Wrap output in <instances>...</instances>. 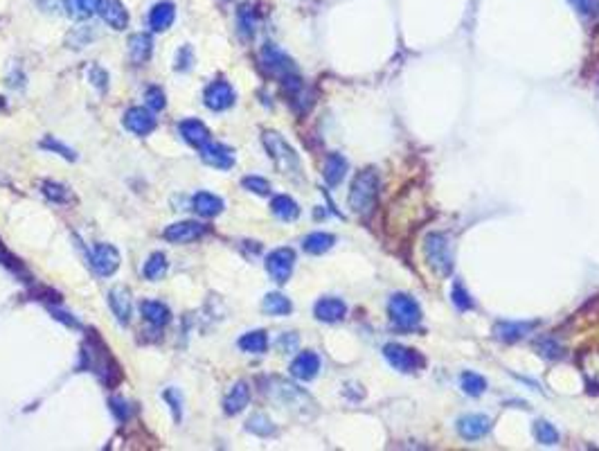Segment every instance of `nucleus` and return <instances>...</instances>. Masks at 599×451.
Segmentation results:
<instances>
[{"instance_id":"nucleus-1","label":"nucleus","mask_w":599,"mask_h":451,"mask_svg":"<svg viewBox=\"0 0 599 451\" xmlns=\"http://www.w3.org/2000/svg\"><path fill=\"white\" fill-rule=\"evenodd\" d=\"M378 197V176L374 169H363L359 176L354 178L351 190H349V208L361 217H368Z\"/></svg>"},{"instance_id":"nucleus-2","label":"nucleus","mask_w":599,"mask_h":451,"mask_svg":"<svg viewBox=\"0 0 599 451\" xmlns=\"http://www.w3.org/2000/svg\"><path fill=\"white\" fill-rule=\"evenodd\" d=\"M264 147L268 152V156L273 158V163L277 165V169L282 174L289 176H300L302 165H300V156L296 154V149L279 136L275 131H266L264 133Z\"/></svg>"},{"instance_id":"nucleus-3","label":"nucleus","mask_w":599,"mask_h":451,"mask_svg":"<svg viewBox=\"0 0 599 451\" xmlns=\"http://www.w3.org/2000/svg\"><path fill=\"white\" fill-rule=\"evenodd\" d=\"M390 319L401 330H414L421 323V309L419 304L414 302V298H410L408 294H395L390 298L388 304Z\"/></svg>"},{"instance_id":"nucleus-4","label":"nucleus","mask_w":599,"mask_h":451,"mask_svg":"<svg viewBox=\"0 0 599 451\" xmlns=\"http://www.w3.org/2000/svg\"><path fill=\"white\" fill-rule=\"evenodd\" d=\"M424 253L426 262L433 266L439 275H448L453 269V258H450V246L448 239L442 233H431L424 239Z\"/></svg>"},{"instance_id":"nucleus-5","label":"nucleus","mask_w":599,"mask_h":451,"mask_svg":"<svg viewBox=\"0 0 599 451\" xmlns=\"http://www.w3.org/2000/svg\"><path fill=\"white\" fill-rule=\"evenodd\" d=\"M383 355L390 361V365L399 372H414L424 363L419 352H414L406 346H399V343H388L383 348Z\"/></svg>"},{"instance_id":"nucleus-6","label":"nucleus","mask_w":599,"mask_h":451,"mask_svg":"<svg viewBox=\"0 0 599 451\" xmlns=\"http://www.w3.org/2000/svg\"><path fill=\"white\" fill-rule=\"evenodd\" d=\"M293 266H296V253L291 249H275L266 258V271L271 273V278L279 285H284L291 278Z\"/></svg>"},{"instance_id":"nucleus-7","label":"nucleus","mask_w":599,"mask_h":451,"mask_svg":"<svg viewBox=\"0 0 599 451\" xmlns=\"http://www.w3.org/2000/svg\"><path fill=\"white\" fill-rule=\"evenodd\" d=\"M282 89H284L286 97L291 100V106L296 108L298 113L309 111V106L313 104V95H311V91L307 86H304V81L296 75V72H291V75L282 77Z\"/></svg>"},{"instance_id":"nucleus-8","label":"nucleus","mask_w":599,"mask_h":451,"mask_svg":"<svg viewBox=\"0 0 599 451\" xmlns=\"http://www.w3.org/2000/svg\"><path fill=\"white\" fill-rule=\"evenodd\" d=\"M262 64H264V68L268 72H271V75H277V77H286V75H291V72H296V64H293V59L284 50H279L277 45H273V43L264 45Z\"/></svg>"},{"instance_id":"nucleus-9","label":"nucleus","mask_w":599,"mask_h":451,"mask_svg":"<svg viewBox=\"0 0 599 451\" xmlns=\"http://www.w3.org/2000/svg\"><path fill=\"white\" fill-rule=\"evenodd\" d=\"M203 100H205V106L210 108V111H226V108H230L232 104H235V89H232L228 81L216 79L205 89Z\"/></svg>"},{"instance_id":"nucleus-10","label":"nucleus","mask_w":599,"mask_h":451,"mask_svg":"<svg viewBox=\"0 0 599 451\" xmlns=\"http://www.w3.org/2000/svg\"><path fill=\"white\" fill-rule=\"evenodd\" d=\"M91 264L100 275H113L120 269V253L111 244H97L91 253Z\"/></svg>"},{"instance_id":"nucleus-11","label":"nucleus","mask_w":599,"mask_h":451,"mask_svg":"<svg viewBox=\"0 0 599 451\" xmlns=\"http://www.w3.org/2000/svg\"><path fill=\"white\" fill-rule=\"evenodd\" d=\"M207 233V226L205 224H199V222H176L165 228L163 237L171 244H187V241H194L199 239Z\"/></svg>"},{"instance_id":"nucleus-12","label":"nucleus","mask_w":599,"mask_h":451,"mask_svg":"<svg viewBox=\"0 0 599 451\" xmlns=\"http://www.w3.org/2000/svg\"><path fill=\"white\" fill-rule=\"evenodd\" d=\"M156 118L149 108H142V106H133L124 113V127L136 133V136H149V133L156 129Z\"/></svg>"},{"instance_id":"nucleus-13","label":"nucleus","mask_w":599,"mask_h":451,"mask_svg":"<svg viewBox=\"0 0 599 451\" xmlns=\"http://www.w3.org/2000/svg\"><path fill=\"white\" fill-rule=\"evenodd\" d=\"M97 14L113 30H124L129 25V11L120 0H97Z\"/></svg>"},{"instance_id":"nucleus-14","label":"nucleus","mask_w":599,"mask_h":451,"mask_svg":"<svg viewBox=\"0 0 599 451\" xmlns=\"http://www.w3.org/2000/svg\"><path fill=\"white\" fill-rule=\"evenodd\" d=\"M199 152H201L203 163L210 165V167L230 169L232 165H235V154H232V149H228L226 144H221V142H212L210 140L207 144H203Z\"/></svg>"},{"instance_id":"nucleus-15","label":"nucleus","mask_w":599,"mask_h":451,"mask_svg":"<svg viewBox=\"0 0 599 451\" xmlns=\"http://www.w3.org/2000/svg\"><path fill=\"white\" fill-rule=\"evenodd\" d=\"M320 372V359H318L315 352L307 350V352H300V355L293 359L291 363V375L296 377L300 382H311Z\"/></svg>"},{"instance_id":"nucleus-16","label":"nucleus","mask_w":599,"mask_h":451,"mask_svg":"<svg viewBox=\"0 0 599 451\" xmlns=\"http://www.w3.org/2000/svg\"><path fill=\"white\" fill-rule=\"evenodd\" d=\"M108 304H111V312L120 325H127L131 321L133 302H131V294L127 287H113L108 291Z\"/></svg>"},{"instance_id":"nucleus-17","label":"nucleus","mask_w":599,"mask_h":451,"mask_svg":"<svg viewBox=\"0 0 599 451\" xmlns=\"http://www.w3.org/2000/svg\"><path fill=\"white\" fill-rule=\"evenodd\" d=\"M539 325L536 321L532 323H516V321H500L494 325V334L496 338H500L503 343H516L523 336H528L534 327Z\"/></svg>"},{"instance_id":"nucleus-18","label":"nucleus","mask_w":599,"mask_h":451,"mask_svg":"<svg viewBox=\"0 0 599 451\" xmlns=\"http://www.w3.org/2000/svg\"><path fill=\"white\" fill-rule=\"evenodd\" d=\"M489 429H492V420L487 416H480V413H473V416H464L458 422V431L464 440H478V438L487 435Z\"/></svg>"},{"instance_id":"nucleus-19","label":"nucleus","mask_w":599,"mask_h":451,"mask_svg":"<svg viewBox=\"0 0 599 451\" xmlns=\"http://www.w3.org/2000/svg\"><path fill=\"white\" fill-rule=\"evenodd\" d=\"M315 319L322 321V323H338L345 319L347 314V304L342 302L340 298H322L315 302Z\"/></svg>"},{"instance_id":"nucleus-20","label":"nucleus","mask_w":599,"mask_h":451,"mask_svg":"<svg viewBox=\"0 0 599 451\" xmlns=\"http://www.w3.org/2000/svg\"><path fill=\"white\" fill-rule=\"evenodd\" d=\"M176 18V7L169 0H163V3H156L149 11V25L153 32H167L171 28V23Z\"/></svg>"},{"instance_id":"nucleus-21","label":"nucleus","mask_w":599,"mask_h":451,"mask_svg":"<svg viewBox=\"0 0 599 451\" xmlns=\"http://www.w3.org/2000/svg\"><path fill=\"white\" fill-rule=\"evenodd\" d=\"M248 401H250V386L246 382H237L223 399V411L228 416H237V413H241L248 406Z\"/></svg>"},{"instance_id":"nucleus-22","label":"nucleus","mask_w":599,"mask_h":451,"mask_svg":"<svg viewBox=\"0 0 599 451\" xmlns=\"http://www.w3.org/2000/svg\"><path fill=\"white\" fill-rule=\"evenodd\" d=\"M180 136L185 138L192 147L201 149L203 144H207L212 138H210V129H207L201 120H182L180 122Z\"/></svg>"},{"instance_id":"nucleus-23","label":"nucleus","mask_w":599,"mask_h":451,"mask_svg":"<svg viewBox=\"0 0 599 451\" xmlns=\"http://www.w3.org/2000/svg\"><path fill=\"white\" fill-rule=\"evenodd\" d=\"M192 205L201 217H216V215L223 212V199L216 197V194H210V192L194 194Z\"/></svg>"},{"instance_id":"nucleus-24","label":"nucleus","mask_w":599,"mask_h":451,"mask_svg":"<svg viewBox=\"0 0 599 451\" xmlns=\"http://www.w3.org/2000/svg\"><path fill=\"white\" fill-rule=\"evenodd\" d=\"M153 52V41L149 34H133L129 39V55L133 64H146Z\"/></svg>"},{"instance_id":"nucleus-25","label":"nucleus","mask_w":599,"mask_h":451,"mask_svg":"<svg viewBox=\"0 0 599 451\" xmlns=\"http://www.w3.org/2000/svg\"><path fill=\"white\" fill-rule=\"evenodd\" d=\"M140 312L144 316V321L156 325V327H165L171 321L169 307H167V304H163V302H158V300H144L140 304Z\"/></svg>"},{"instance_id":"nucleus-26","label":"nucleus","mask_w":599,"mask_h":451,"mask_svg":"<svg viewBox=\"0 0 599 451\" xmlns=\"http://www.w3.org/2000/svg\"><path fill=\"white\" fill-rule=\"evenodd\" d=\"M347 174V161L342 154H329L327 161H325V169H322V176L329 185H338V183L345 178Z\"/></svg>"},{"instance_id":"nucleus-27","label":"nucleus","mask_w":599,"mask_h":451,"mask_svg":"<svg viewBox=\"0 0 599 451\" xmlns=\"http://www.w3.org/2000/svg\"><path fill=\"white\" fill-rule=\"evenodd\" d=\"M237 30L243 41H250L257 32V14L250 5H241L237 11Z\"/></svg>"},{"instance_id":"nucleus-28","label":"nucleus","mask_w":599,"mask_h":451,"mask_svg":"<svg viewBox=\"0 0 599 451\" xmlns=\"http://www.w3.org/2000/svg\"><path fill=\"white\" fill-rule=\"evenodd\" d=\"M271 210H273L275 217L282 219V222H293V219L300 217V205L291 197H286V194H279V197L273 199Z\"/></svg>"},{"instance_id":"nucleus-29","label":"nucleus","mask_w":599,"mask_h":451,"mask_svg":"<svg viewBox=\"0 0 599 451\" xmlns=\"http://www.w3.org/2000/svg\"><path fill=\"white\" fill-rule=\"evenodd\" d=\"M334 241H336V237L329 235V233H311V235L304 237L302 249L311 255H322L334 246Z\"/></svg>"},{"instance_id":"nucleus-30","label":"nucleus","mask_w":599,"mask_h":451,"mask_svg":"<svg viewBox=\"0 0 599 451\" xmlns=\"http://www.w3.org/2000/svg\"><path fill=\"white\" fill-rule=\"evenodd\" d=\"M239 348L243 352H250V355H264L266 348H268V336H266L264 330L248 332L239 338Z\"/></svg>"},{"instance_id":"nucleus-31","label":"nucleus","mask_w":599,"mask_h":451,"mask_svg":"<svg viewBox=\"0 0 599 451\" xmlns=\"http://www.w3.org/2000/svg\"><path fill=\"white\" fill-rule=\"evenodd\" d=\"M66 14L72 18H91L97 11V0H64Z\"/></svg>"},{"instance_id":"nucleus-32","label":"nucleus","mask_w":599,"mask_h":451,"mask_svg":"<svg viewBox=\"0 0 599 451\" xmlns=\"http://www.w3.org/2000/svg\"><path fill=\"white\" fill-rule=\"evenodd\" d=\"M291 309H293L291 300L282 294H268L264 298V312L271 316H286L291 314Z\"/></svg>"},{"instance_id":"nucleus-33","label":"nucleus","mask_w":599,"mask_h":451,"mask_svg":"<svg viewBox=\"0 0 599 451\" xmlns=\"http://www.w3.org/2000/svg\"><path fill=\"white\" fill-rule=\"evenodd\" d=\"M581 363V372L588 379V384L599 386V352H586V355L579 359Z\"/></svg>"},{"instance_id":"nucleus-34","label":"nucleus","mask_w":599,"mask_h":451,"mask_svg":"<svg viewBox=\"0 0 599 451\" xmlns=\"http://www.w3.org/2000/svg\"><path fill=\"white\" fill-rule=\"evenodd\" d=\"M165 273H167V258L163 253H153L144 264V278L156 282V280H161Z\"/></svg>"},{"instance_id":"nucleus-35","label":"nucleus","mask_w":599,"mask_h":451,"mask_svg":"<svg viewBox=\"0 0 599 451\" xmlns=\"http://www.w3.org/2000/svg\"><path fill=\"white\" fill-rule=\"evenodd\" d=\"M462 391L471 397H480L487 391L484 377H480L478 372H464L462 375Z\"/></svg>"},{"instance_id":"nucleus-36","label":"nucleus","mask_w":599,"mask_h":451,"mask_svg":"<svg viewBox=\"0 0 599 451\" xmlns=\"http://www.w3.org/2000/svg\"><path fill=\"white\" fill-rule=\"evenodd\" d=\"M534 348L545 359H559L561 355H564V348H561V343H559L557 338H552V336H541L534 343Z\"/></svg>"},{"instance_id":"nucleus-37","label":"nucleus","mask_w":599,"mask_h":451,"mask_svg":"<svg viewBox=\"0 0 599 451\" xmlns=\"http://www.w3.org/2000/svg\"><path fill=\"white\" fill-rule=\"evenodd\" d=\"M246 429L255 435H262V438H268L275 433V426L273 422L268 420L266 416H262V413H257V416H252L248 422H246Z\"/></svg>"},{"instance_id":"nucleus-38","label":"nucleus","mask_w":599,"mask_h":451,"mask_svg":"<svg viewBox=\"0 0 599 451\" xmlns=\"http://www.w3.org/2000/svg\"><path fill=\"white\" fill-rule=\"evenodd\" d=\"M534 438L541 445H557L559 443V431L549 422L539 420V422L534 424Z\"/></svg>"},{"instance_id":"nucleus-39","label":"nucleus","mask_w":599,"mask_h":451,"mask_svg":"<svg viewBox=\"0 0 599 451\" xmlns=\"http://www.w3.org/2000/svg\"><path fill=\"white\" fill-rule=\"evenodd\" d=\"M41 190H43V194L50 201H54V203H68L70 201V190L68 188H64L61 185V183H54V181H45L43 185H41Z\"/></svg>"},{"instance_id":"nucleus-40","label":"nucleus","mask_w":599,"mask_h":451,"mask_svg":"<svg viewBox=\"0 0 599 451\" xmlns=\"http://www.w3.org/2000/svg\"><path fill=\"white\" fill-rule=\"evenodd\" d=\"M241 185L246 188L248 192L260 194V197H266V194H271V183H268L266 178H262V176H246V178L241 181Z\"/></svg>"},{"instance_id":"nucleus-41","label":"nucleus","mask_w":599,"mask_h":451,"mask_svg":"<svg viewBox=\"0 0 599 451\" xmlns=\"http://www.w3.org/2000/svg\"><path fill=\"white\" fill-rule=\"evenodd\" d=\"M144 100H146V106H149L151 111H163V108L167 106V102H165V93H163L161 89H158V86L146 89Z\"/></svg>"},{"instance_id":"nucleus-42","label":"nucleus","mask_w":599,"mask_h":451,"mask_svg":"<svg viewBox=\"0 0 599 451\" xmlns=\"http://www.w3.org/2000/svg\"><path fill=\"white\" fill-rule=\"evenodd\" d=\"M43 147L50 149V152H54V154H59L61 158H66V161H75V158H77V154L72 152L68 144L59 142L57 138H45V140H43Z\"/></svg>"},{"instance_id":"nucleus-43","label":"nucleus","mask_w":599,"mask_h":451,"mask_svg":"<svg viewBox=\"0 0 599 451\" xmlns=\"http://www.w3.org/2000/svg\"><path fill=\"white\" fill-rule=\"evenodd\" d=\"M88 81L93 84L95 89L106 91V89H108V72H106L102 66L93 64V66L88 68Z\"/></svg>"},{"instance_id":"nucleus-44","label":"nucleus","mask_w":599,"mask_h":451,"mask_svg":"<svg viewBox=\"0 0 599 451\" xmlns=\"http://www.w3.org/2000/svg\"><path fill=\"white\" fill-rule=\"evenodd\" d=\"M192 64H194V50H192V45H182L180 50L176 52V64H174V68L180 70V72H185V70L192 68Z\"/></svg>"},{"instance_id":"nucleus-45","label":"nucleus","mask_w":599,"mask_h":451,"mask_svg":"<svg viewBox=\"0 0 599 451\" xmlns=\"http://www.w3.org/2000/svg\"><path fill=\"white\" fill-rule=\"evenodd\" d=\"M453 304H455L458 309H462V312H467V309H471V307H473L471 296L467 294V289H464L460 282H455V285H453Z\"/></svg>"},{"instance_id":"nucleus-46","label":"nucleus","mask_w":599,"mask_h":451,"mask_svg":"<svg viewBox=\"0 0 599 451\" xmlns=\"http://www.w3.org/2000/svg\"><path fill=\"white\" fill-rule=\"evenodd\" d=\"M570 5L583 16H593L599 11V0H570Z\"/></svg>"},{"instance_id":"nucleus-47","label":"nucleus","mask_w":599,"mask_h":451,"mask_svg":"<svg viewBox=\"0 0 599 451\" xmlns=\"http://www.w3.org/2000/svg\"><path fill=\"white\" fill-rule=\"evenodd\" d=\"M111 409H113V413L117 416V420H129V416H131L129 401H124L122 397H113V399H111Z\"/></svg>"},{"instance_id":"nucleus-48","label":"nucleus","mask_w":599,"mask_h":451,"mask_svg":"<svg viewBox=\"0 0 599 451\" xmlns=\"http://www.w3.org/2000/svg\"><path fill=\"white\" fill-rule=\"evenodd\" d=\"M50 314L54 316V319H57V321H61V323H64V325H68V327H72V330H79V327H81V325H79V321H77V319H72V316H70V314H66V312H59V309H50Z\"/></svg>"},{"instance_id":"nucleus-49","label":"nucleus","mask_w":599,"mask_h":451,"mask_svg":"<svg viewBox=\"0 0 599 451\" xmlns=\"http://www.w3.org/2000/svg\"><path fill=\"white\" fill-rule=\"evenodd\" d=\"M277 346H279V350L282 352H293L298 348V336L296 334H284L282 338L277 341Z\"/></svg>"},{"instance_id":"nucleus-50","label":"nucleus","mask_w":599,"mask_h":451,"mask_svg":"<svg viewBox=\"0 0 599 451\" xmlns=\"http://www.w3.org/2000/svg\"><path fill=\"white\" fill-rule=\"evenodd\" d=\"M70 36H79V41H75L72 45H75V47H83L86 43H88V41L93 39V32H91V30H86V28H79V30L72 32Z\"/></svg>"}]
</instances>
